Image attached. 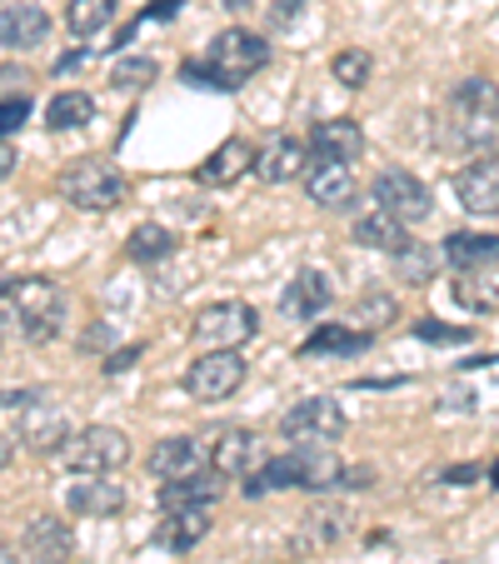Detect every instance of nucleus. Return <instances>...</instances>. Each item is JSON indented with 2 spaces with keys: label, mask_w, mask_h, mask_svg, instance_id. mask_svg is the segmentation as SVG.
<instances>
[{
  "label": "nucleus",
  "mask_w": 499,
  "mask_h": 564,
  "mask_svg": "<svg viewBox=\"0 0 499 564\" xmlns=\"http://www.w3.org/2000/svg\"><path fill=\"white\" fill-rule=\"evenodd\" d=\"M270 65V41H260L256 31H220L205 51V61H185L181 75L191 86H215V90H240L250 75H260Z\"/></svg>",
  "instance_id": "f257e3e1"
},
{
  "label": "nucleus",
  "mask_w": 499,
  "mask_h": 564,
  "mask_svg": "<svg viewBox=\"0 0 499 564\" xmlns=\"http://www.w3.org/2000/svg\"><path fill=\"white\" fill-rule=\"evenodd\" d=\"M0 310L21 325V335L31 345H45L61 335L65 325V295L55 280L45 275H15V280H0Z\"/></svg>",
  "instance_id": "f03ea898"
},
{
  "label": "nucleus",
  "mask_w": 499,
  "mask_h": 564,
  "mask_svg": "<svg viewBox=\"0 0 499 564\" xmlns=\"http://www.w3.org/2000/svg\"><path fill=\"white\" fill-rule=\"evenodd\" d=\"M55 191H61V200L75 205V210H116L130 185L110 160H70L61 171V181H55Z\"/></svg>",
  "instance_id": "7ed1b4c3"
},
{
  "label": "nucleus",
  "mask_w": 499,
  "mask_h": 564,
  "mask_svg": "<svg viewBox=\"0 0 499 564\" xmlns=\"http://www.w3.org/2000/svg\"><path fill=\"white\" fill-rule=\"evenodd\" d=\"M449 126H455V135L465 140V145H479V140L495 135V126H499V86L495 80H485V75L459 80L455 96H449Z\"/></svg>",
  "instance_id": "20e7f679"
},
{
  "label": "nucleus",
  "mask_w": 499,
  "mask_h": 564,
  "mask_svg": "<svg viewBox=\"0 0 499 564\" xmlns=\"http://www.w3.org/2000/svg\"><path fill=\"white\" fill-rule=\"evenodd\" d=\"M61 455L75 475H116L130 459V435L116 425H86V430H75Z\"/></svg>",
  "instance_id": "39448f33"
},
{
  "label": "nucleus",
  "mask_w": 499,
  "mask_h": 564,
  "mask_svg": "<svg viewBox=\"0 0 499 564\" xmlns=\"http://www.w3.org/2000/svg\"><path fill=\"white\" fill-rule=\"evenodd\" d=\"M280 435L290 445H329V440L345 435V410L340 400H329V394H310L300 405H290L280 415Z\"/></svg>",
  "instance_id": "423d86ee"
},
{
  "label": "nucleus",
  "mask_w": 499,
  "mask_h": 564,
  "mask_svg": "<svg viewBox=\"0 0 499 564\" xmlns=\"http://www.w3.org/2000/svg\"><path fill=\"white\" fill-rule=\"evenodd\" d=\"M191 330H195V340H200V345L235 350V345L256 340L260 315H256V305H245V300H215V305H205L200 315H195Z\"/></svg>",
  "instance_id": "0eeeda50"
},
{
  "label": "nucleus",
  "mask_w": 499,
  "mask_h": 564,
  "mask_svg": "<svg viewBox=\"0 0 499 564\" xmlns=\"http://www.w3.org/2000/svg\"><path fill=\"white\" fill-rule=\"evenodd\" d=\"M181 384H185L191 400H200V405H220V400H230V394L245 384L240 350H210V355H200V360H191V370H185Z\"/></svg>",
  "instance_id": "6e6552de"
},
{
  "label": "nucleus",
  "mask_w": 499,
  "mask_h": 564,
  "mask_svg": "<svg viewBox=\"0 0 499 564\" xmlns=\"http://www.w3.org/2000/svg\"><path fill=\"white\" fill-rule=\"evenodd\" d=\"M370 200L380 205V210H390L394 220H404V225L425 220V215L435 210V205H430V185L410 171H380L375 185H370Z\"/></svg>",
  "instance_id": "1a4fd4ad"
},
{
  "label": "nucleus",
  "mask_w": 499,
  "mask_h": 564,
  "mask_svg": "<svg viewBox=\"0 0 499 564\" xmlns=\"http://www.w3.org/2000/svg\"><path fill=\"white\" fill-rule=\"evenodd\" d=\"M150 475H155L160 485H171V479L210 475V449H205L200 440H191V435L160 440V445L150 449Z\"/></svg>",
  "instance_id": "9d476101"
},
{
  "label": "nucleus",
  "mask_w": 499,
  "mask_h": 564,
  "mask_svg": "<svg viewBox=\"0 0 499 564\" xmlns=\"http://www.w3.org/2000/svg\"><path fill=\"white\" fill-rule=\"evenodd\" d=\"M21 440H25V449H35V455H55V449H65L70 445V420H65V410L61 405H51V400H41L35 394V405H25L21 410Z\"/></svg>",
  "instance_id": "9b49d317"
},
{
  "label": "nucleus",
  "mask_w": 499,
  "mask_h": 564,
  "mask_svg": "<svg viewBox=\"0 0 499 564\" xmlns=\"http://www.w3.org/2000/svg\"><path fill=\"white\" fill-rule=\"evenodd\" d=\"M305 195L319 205V210H350L360 185H355V171L345 160H315L305 171Z\"/></svg>",
  "instance_id": "f8f14e48"
},
{
  "label": "nucleus",
  "mask_w": 499,
  "mask_h": 564,
  "mask_svg": "<svg viewBox=\"0 0 499 564\" xmlns=\"http://www.w3.org/2000/svg\"><path fill=\"white\" fill-rule=\"evenodd\" d=\"M65 510L75 520H110V514L126 510V485H116L106 475H80V485L65 490Z\"/></svg>",
  "instance_id": "ddd939ff"
},
{
  "label": "nucleus",
  "mask_w": 499,
  "mask_h": 564,
  "mask_svg": "<svg viewBox=\"0 0 499 564\" xmlns=\"http://www.w3.org/2000/svg\"><path fill=\"white\" fill-rule=\"evenodd\" d=\"M455 195L469 215H499V160L479 155L455 175Z\"/></svg>",
  "instance_id": "4468645a"
},
{
  "label": "nucleus",
  "mask_w": 499,
  "mask_h": 564,
  "mask_svg": "<svg viewBox=\"0 0 499 564\" xmlns=\"http://www.w3.org/2000/svg\"><path fill=\"white\" fill-rule=\"evenodd\" d=\"M256 160H260V150L250 145V140H225V145H215L210 155L200 160V171H195V181L200 185H215V191H220V185H235L240 181L245 171H256Z\"/></svg>",
  "instance_id": "2eb2a0df"
},
{
  "label": "nucleus",
  "mask_w": 499,
  "mask_h": 564,
  "mask_svg": "<svg viewBox=\"0 0 499 564\" xmlns=\"http://www.w3.org/2000/svg\"><path fill=\"white\" fill-rule=\"evenodd\" d=\"M329 300H335V290H329L325 270H300V275L285 285V295H280V315L285 319H319L329 310Z\"/></svg>",
  "instance_id": "dca6fc26"
},
{
  "label": "nucleus",
  "mask_w": 499,
  "mask_h": 564,
  "mask_svg": "<svg viewBox=\"0 0 499 564\" xmlns=\"http://www.w3.org/2000/svg\"><path fill=\"white\" fill-rule=\"evenodd\" d=\"M260 459V435L256 430H220L210 445V469L220 479H245Z\"/></svg>",
  "instance_id": "f3484780"
},
{
  "label": "nucleus",
  "mask_w": 499,
  "mask_h": 564,
  "mask_svg": "<svg viewBox=\"0 0 499 564\" xmlns=\"http://www.w3.org/2000/svg\"><path fill=\"white\" fill-rule=\"evenodd\" d=\"M45 35H51V15H45V6L15 0V6L0 11V45H6V51H35Z\"/></svg>",
  "instance_id": "a211bd4d"
},
{
  "label": "nucleus",
  "mask_w": 499,
  "mask_h": 564,
  "mask_svg": "<svg viewBox=\"0 0 499 564\" xmlns=\"http://www.w3.org/2000/svg\"><path fill=\"white\" fill-rule=\"evenodd\" d=\"M350 534V510L340 505H315V510L300 514V534H295V554H310V550H329L335 540Z\"/></svg>",
  "instance_id": "6ab92c4d"
},
{
  "label": "nucleus",
  "mask_w": 499,
  "mask_h": 564,
  "mask_svg": "<svg viewBox=\"0 0 499 564\" xmlns=\"http://www.w3.org/2000/svg\"><path fill=\"white\" fill-rule=\"evenodd\" d=\"M256 175L265 185H290L305 175V145H300L295 135H275L265 150H260L256 160Z\"/></svg>",
  "instance_id": "aec40b11"
},
{
  "label": "nucleus",
  "mask_w": 499,
  "mask_h": 564,
  "mask_svg": "<svg viewBox=\"0 0 499 564\" xmlns=\"http://www.w3.org/2000/svg\"><path fill=\"white\" fill-rule=\"evenodd\" d=\"M310 145H315L319 160H345V165H350V160L365 155V130L355 126V120L335 116V120H319L315 135H310Z\"/></svg>",
  "instance_id": "412c9836"
},
{
  "label": "nucleus",
  "mask_w": 499,
  "mask_h": 564,
  "mask_svg": "<svg viewBox=\"0 0 499 564\" xmlns=\"http://www.w3.org/2000/svg\"><path fill=\"white\" fill-rule=\"evenodd\" d=\"M225 495L220 475H195V479H171V485H160V510L175 514V510H210L215 500Z\"/></svg>",
  "instance_id": "4be33fe9"
},
{
  "label": "nucleus",
  "mask_w": 499,
  "mask_h": 564,
  "mask_svg": "<svg viewBox=\"0 0 499 564\" xmlns=\"http://www.w3.org/2000/svg\"><path fill=\"white\" fill-rule=\"evenodd\" d=\"M70 550H75V540H70V524H65V520L41 514V520L25 524V554H31V560L65 564V560H70Z\"/></svg>",
  "instance_id": "5701e85b"
},
{
  "label": "nucleus",
  "mask_w": 499,
  "mask_h": 564,
  "mask_svg": "<svg viewBox=\"0 0 499 564\" xmlns=\"http://www.w3.org/2000/svg\"><path fill=\"white\" fill-rule=\"evenodd\" d=\"M445 265L465 270H489L499 265V235H479V230H455L445 240Z\"/></svg>",
  "instance_id": "b1692460"
},
{
  "label": "nucleus",
  "mask_w": 499,
  "mask_h": 564,
  "mask_svg": "<svg viewBox=\"0 0 499 564\" xmlns=\"http://www.w3.org/2000/svg\"><path fill=\"white\" fill-rule=\"evenodd\" d=\"M370 350V335L355 330V325H319V330L305 335V345H300V360H325V355H365Z\"/></svg>",
  "instance_id": "393cba45"
},
{
  "label": "nucleus",
  "mask_w": 499,
  "mask_h": 564,
  "mask_svg": "<svg viewBox=\"0 0 499 564\" xmlns=\"http://www.w3.org/2000/svg\"><path fill=\"white\" fill-rule=\"evenodd\" d=\"M205 534H210V510H175L171 520H160L155 544L171 554H185V550H195Z\"/></svg>",
  "instance_id": "a878e982"
},
{
  "label": "nucleus",
  "mask_w": 499,
  "mask_h": 564,
  "mask_svg": "<svg viewBox=\"0 0 499 564\" xmlns=\"http://www.w3.org/2000/svg\"><path fill=\"white\" fill-rule=\"evenodd\" d=\"M355 240H360V246H370V250H390V256L410 246L404 220H394V215L380 210V205H375L370 215H360V220H355Z\"/></svg>",
  "instance_id": "bb28decb"
},
{
  "label": "nucleus",
  "mask_w": 499,
  "mask_h": 564,
  "mask_svg": "<svg viewBox=\"0 0 499 564\" xmlns=\"http://www.w3.org/2000/svg\"><path fill=\"white\" fill-rule=\"evenodd\" d=\"M90 120H96V96H86V90H61L45 106V126L51 130H80Z\"/></svg>",
  "instance_id": "cd10ccee"
},
{
  "label": "nucleus",
  "mask_w": 499,
  "mask_h": 564,
  "mask_svg": "<svg viewBox=\"0 0 499 564\" xmlns=\"http://www.w3.org/2000/svg\"><path fill=\"white\" fill-rule=\"evenodd\" d=\"M175 250V235L165 230V225H135L126 240V260H135V265H160V260Z\"/></svg>",
  "instance_id": "c85d7f7f"
},
{
  "label": "nucleus",
  "mask_w": 499,
  "mask_h": 564,
  "mask_svg": "<svg viewBox=\"0 0 499 564\" xmlns=\"http://www.w3.org/2000/svg\"><path fill=\"white\" fill-rule=\"evenodd\" d=\"M435 265H440V250L425 246V240H410L404 250H394V275H400L404 285H430Z\"/></svg>",
  "instance_id": "c756f323"
},
{
  "label": "nucleus",
  "mask_w": 499,
  "mask_h": 564,
  "mask_svg": "<svg viewBox=\"0 0 499 564\" xmlns=\"http://www.w3.org/2000/svg\"><path fill=\"white\" fill-rule=\"evenodd\" d=\"M455 300L465 310H479V315H499V275L465 270V280H455Z\"/></svg>",
  "instance_id": "7c9ffc66"
},
{
  "label": "nucleus",
  "mask_w": 499,
  "mask_h": 564,
  "mask_svg": "<svg viewBox=\"0 0 499 564\" xmlns=\"http://www.w3.org/2000/svg\"><path fill=\"white\" fill-rule=\"evenodd\" d=\"M116 21V0H70V11H65V25L75 35H96Z\"/></svg>",
  "instance_id": "2f4dec72"
},
{
  "label": "nucleus",
  "mask_w": 499,
  "mask_h": 564,
  "mask_svg": "<svg viewBox=\"0 0 499 564\" xmlns=\"http://www.w3.org/2000/svg\"><path fill=\"white\" fill-rule=\"evenodd\" d=\"M370 70H375V61H370V51H360V45H350V51H340L329 61V75H335L345 90H360L365 80H370Z\"/></svg>",
  "instance_id": "473e14b6"
},
{
  "label": "nucleus",
  "mask_w": 499,
  "mask_h": 564,
  "mask_svg": "<svg viewBox=\"0 0 499 564\" xmlns=\"http://www.w3.org/2000/svg\"><path fill=\"white\" fill-rule=\"evenodd\" d=\"M394 315H400V310H394V300H390V295H365V300H355V310H350L355 330H365V335L384 330V325H390Z\"/></svg>",
  "instance_id": "72a5a7b5"
},
{
  "label": "nucleus",
  "mask_w": 499,
  "mask_h": 564,
  "mask_svg": "<svg viewBox=\"0 0 499 564\" xmlns=\"http://www.w3.org/2000/svg\"><path fill=\"white\" fill-rule=\"evenodd\" d=\"M150 80H155V61H120L110 70V86L116 90H145Z\"/></svg>",
  "instance_id": "f704fd0d"
},
{
  "label": "nucleus",
  "mask_w": 499,
  "mask_h": 564,
  "mask_svg": "<svg viewBox=\"0 0 499 564\" xmlns=\"http://www.w3.org/2000/svg\"><path fill=\"white\" fill-rule=\"evenodd\" d=\"M414 335L430 345H465L469 330H459V325H440V319H414Z\"/></svg>",
  "instance_id": "c9c22d12"
},
{
  "label": "nucleus",
  "mask_w": 499,
  "mask_h": 564,
  "mask_svg": "<svg viewBox=\"0 0 499 564\" xmlns=\"http://www.w3.org/2000/svg\"><path fill=\"white\" fill-rule=\"evenodd\" d=\"M31 120V100L25 96H11V100H0V140L15 135V130Z\"/></svg>",
  "instance_id": "e433bc0d"
},
{
  "label": "nucleus",
  "mask_w": 499,
  "mask_h": 564,
  "mask_svg": "<svg viewBox=\"0 0 499 564\" xmlns=\"http://www.w3.org/2000/svg\"><path fill=\"white\" fill-rule=\"evenodd\" d=\"M140 350H145V345H126V350H110V355H106V375H120V370H130V365L140 360Z\"/></svg>",
  "instance_id": "4c0bfd02"
},
{
  "label": "nucleus",
  "mask_w": 499,
  "mask_h": 564,
  "mask_svg": "<svg viewBox=\"0 0 499 564\" xmlns=\"http://www.w3.org/2000/svg\"><path fill=\"white\" fill-rule=\"evenodd\" d=\"M340 485H350V490H370L375 485V469H365V465H345V479Z\"/></svg>",
  "instance_id": "58836bf2"
},
{
  "label": "nucleus",
  "mask_w": 499,
  "mask_h": 564,
  "mask_svg": "<svg viewBox=\"0 0 499 564\" xmlns=\"http://www.w3.org/2000/svg\"><path fill=\"white\" fill-rule=\"evenodd\" d=\"M440 479H445V485H469V479H479V469L475 465H455V469H445Z\"/></svg>",
  "instance_id": "ea45409f"
},
{
  "label": "nucleus",
  "mask_w": 499,
  "mask_h": 564,
  "mask_svg": "<svg viewBox=\"0 0 499 564\" xmlns=\"http://www.w3.org/2000/svg\"><path fill=\"white\" fill-rule=\"evenodd\" d=\"M300 6H305V0H280V6H275V25H290V21H295Z\"/></svg>",
  "instance_id": "a19ab883"
},
{
  "label": "nucleus",
  "mask_w": 499,
  "mask_h": 564,
  "mask_svg": "<svg viewBox=\"0 0 499 564\" xmlns=\"http://www.w3.org/2000/svg\"><path fill=\"white\" fill-rule=\"evenodd\" d=\"M11 171H15V150L6 145V140H0V181H6Z\"/></svg>",
  "instance_id": "79ce46f5"
},
{
  "label": "nucleus",
  "mask_w": 499,
  "mask_h": 564,
  "mask_svg": "<svg viewBox=\"0 0 499 564\" xmlns=\"http://www.w3.org/2000/svg\"><path fill=\"white\" fill-rule=\"evenodd\" d=\"M75 65H86V51H70V55H61V61H55V70H75Z\"/></svg>",
  "instance_id": "37998d69"
},
{
  "label": "nucleus",
  "mask_w": 499,
  "mask_h": 564,
  "mask_svg": "<svg viewBox=\"0 0 499 564\" xmlns=\"http://www.w3.org/2000/svg\"><path fill=\"white\" fill-rule=\"evenodd\" d=\"M11 455H15V449H11V440H6V435H0V469H6V465H11Z\"/></svg>",
  "instance_id": "c03bdc74"
},
{
  "label": "nucleus",
  "mask_w": 499,
  "mask_h": 564,
  "mask_svg": "<svg viewBox=\"0 0 499 564\" xmlns=\"http://www.w3.org/2000/svg\"><path fill=\"white\" fill-rule=\"evenodd\" d=\"M0 564H15V554H11V550H6V544H0Z\"/></svg>",
  "instance_id": "a18cd8bd"
},
{
  "label": "nucleus",
  "mask_w": 499,
  "mask_h": 564,
  "mask_svg": "<svg viewBox=\"0 0 499 564\" xmlns=\"http://www.w3.org/2000/svg\"><path fill=\"white\" fill-rule=\"evenodd\" d=\"M225 6H230V11H245V6H250V0H225Z\"/></svg>",
  "instance_id": "49530a36"
}]
</instances>
